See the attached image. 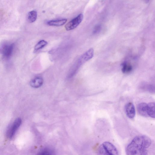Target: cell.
I'll list each match as a JSON object with an SVG mask.
<instances>
[{
    "label": "cell",
    "mask_w": 155,
    "mask_h": 155,
    "mask_svg": "<svg viewBox=\"0 0 155 155\" xmlns=\"http://www.w3.org/2000/svg\"><path fill=\"white\" fill-rule=\"evenodd\" d=\"M101 29V26L100 25H97L94 28V33H97L99 32Z\"/></svg>",
    "instance_id": "17"
},
{
    "label": "cell",
    "mask_w": 155,
    "mask_h": 155,
    "mask_svg": "<svg viewBox=\"0 0 155 155\" xmlns=\"http://www.w3.org/2000/svg\"><path fill=\"white\" fill-rule=\"evenodd\" d=\"M37 155H54L53 151L48 148H45L40 150Z\"/></svg>",
    "instance_id": "15"
},
{
    "label": "cell",
    "mask_w": 155,
    "mask_h": 155,
    "mask_svg": "<svg viewBox=\"0 0 155 155\" xmlns=\"http://www.w3.org/2000/svg\"><path fill=\"white\" fill-rule=\"evenodd\" d=\"M155 103L153 102H151L147 104V114L148 117L155 118Z\"/></svg>",
    "instance_id": "10"
},
{
    "label": "cell",
    "mask_w": 155,
    "mask_h": 155,
    "mask_svg": "<svg viewBox=\"0 0 155 155\" xmlns=\"http://www.w3.org/2000/svg\"><path fill=\"white\" fill-rule=\"evenodd\" d=\"M126 115L130 119L133 118L135 115V110L134 104L131 102L127 103L125 106Z\"/></svg>",
    "instance_id": "6"
},
{
    "label": "cell",
    "mask_w": 155,
    "mask_h": 155,
    "mask_svg": "<svg viewBox=\"0 0 155 155\" xmlns=\"http://www.w3.org/2000/svg\"><path fill=\"white\" fill-rule=\"evenodd\" d=\"M151 140L145 135L134 137L127 146L125 152L127 155H147L148 149L151 144Z\"/></svg>",
    "instance_id": "1"
},
{
    "label": "cell",
    "mask_w": 155,
    "mask_h": 155,
    "mask_svg": "<svg viewBox=\"0 0 155 155\" xmlns=\"http://www.w3.org/2000/svg\"><path fill=\"white\" fill-rule=\"evenodd\" d=\"M141 88L142 89L151 93L154 92V87L150 84L144 83L142 84Z\"/></svg>",
    "instance_id": "14"
},
{
    "label": "cell",
    "mask_w": 155,
    "mask_h": 155,
    "mask_svg": "<svg viewBox=\"0 0 155 155\" xmlns=\"http://www.w3.org/2000/svg\"><path fill=\"white\" fill-rule=\"evenodd\" d=\"M37 12L35 10H32L29 12L28 15L27 19L28 21L32 23L36 19Z\"/></svg>",
    "instance_id": "13"
},
{
    "label": "cell",
    "mask_w": 155,
    "mask_h": 155,
    "mask_svg": "<svg viewBox=\"0 0 155 155\" xmlns=\"http://www.w3.org/2000/svg\"><path fill=\"white\" fill-rule=\"evenodd\" d=\"M67 21V19L62 18L53 20L47 22V25L50 26H60L64 24Z\"/></svg>",
    "instance_id": "8"
},
{
    "label": "cell",
    "mask_w": 155,
    "mask_h": 155,
    "mask_svg": "<svg viewBox=\"0 0 155 155\" xmlns=\"http://www.w3.org/2000/svg\"><path fill=\"white\" fill-rule=\"evenodd\" d=\"M122 71L125 74L130 73L133 70V68L131 65L127 62H124L122 64Z\"/></svg>",
    "instance_id": "11"
},
{
    "label": "cell",
    "mask_w": 155,
    "mask_h": 155,
    "mask_svg": "<svg viewBox=\"0 0 155 155\" xmlns=\"http://www.w3.org/2000/svg\"><path fill=\"white\" fill-rule=\"evenodd\" d=\"M83 18L82 14L78 15L65 25V28L66 29L67 31H69L76 28L81 22Z\"/></svg>",
    "instance_id": "4"
},
{
    "label": "cell",
    "mask_w": 155,
    "mask_h": 155,
    "mask_svg": "<svg viewBox=\"0 0 155 155\" xmlns=\"http://www.w3.org/2000/svg\"><path fill=\"white\" fill-rule=\"evenodd\" d=\"M14 48L13 43L3 44L0 47V54L4 58L8 59L12 55Z\"/></svg>",
    "instance_id": "3"
},
{
    "label": "cell",
    "mask_w": 155,
    "mask_h": 155,
    "mask_svg": "<svg viewBox=\"0 0 155 155\" xmlns=\"http://www.w3.org/2000/svg\"><path fill=\"white\" fill-rule=\"evenodd\" d=\"M94 54L93 49L92 48L90 49L81 57V62H84L89 60L93 58Z\"/></svg>",
    "instance_id": "9"
},
{
    "label": "cell",
    "mask_w": 155,
    "mask_h": 155,
    "mask_svg": "<svg viewBox=\"0 0 155 155\" xmlns=\"http://www.w3.org/2000/svg\"><path fill=\"white\" fill-rule=\"evenodd\" d=\"M21 123V118H17L14 122L7 132V136L9 138H12L15 134L16 130L20 126Z\"/></svg>",
    "instance_id": "5"
},
{
    "label": "cell",
    "mask_w": 155,
    "mask_h": 155,
    "mask_svg": "<svg viewBox=\"0 0 155 155\" xmlns=\"http://www.w3.org/2000/svg\"><path fill=\"white\" fill-rule=\"evenodd\" d=\"M48 44V42L44 40H41L39 41L35 46L34 47V51L36 52L42 49Z\"/></svg>",
    "instance_id": "16"
},
{
    "label": "cell",
    "mask_w": 155,
    "mask_h": 155,
    "mask_svg": "<svg viewBox=\"0 0 155 155\" xmlns=\"http://www.w3.org/2000/svg\"><path fill=\"white\" fill-rule=\"evenodd\" d=\"M137 111L139 114L144 117H148L147 114V104L142 102L139 104L137 107Z\"/></svg>",
    "instance_id": "7"
},
{
    "label": "cell",
    "mask_w": 155,
    "mask_h": 155,
    "mask_svg": "<svg viewBox=\"0 0 155 155\" xmlns=\"http://www.w3.org/2000/svg\"><path fill=\"white\" fill-rule=\"evenodd\" d=\"M43 80L40 77H36L32 79L30 82L31 86L34 88L40 87L43 84Z\"/></svg>",
    "instance_id": "12"
},
{
    "label": "cell",
    "mask_w": 155,
    "mask_h": 155,
    "mask_svg": "<svg viewBox=\"0 0 155 155\" xmlns=\"http://www.w3.org/2000/svg\"><path fill=\"white\" fill-rule=\"evenodd\" d=\"M97 155H119L116 147L112 143L106 141L102 143L99 147L97 152Z\"/></svg>",
    "instance_id": "2"
}]
</instances>
